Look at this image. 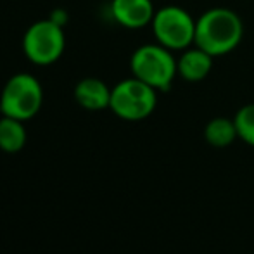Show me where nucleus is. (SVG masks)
Wrapping results in <instances>:
<instances>
[{"label": "nucleus", "instance_id": "nucleus-5", "mask_svg": "<svg viewBox=\"0 0 254 254\" xmlns=\"http://www.w3.org/2000/svg\"><path fill=\"white\" fill-rule=\"evenodd\" d=\"M151 24L157 44L170 51L187 49L195 40L194 17L178 5H166L156 10Z\"/></svg>", "mask_w": 254, "mask_h": 254}, {"label": "nucleus", "instance_id": "nucleus-11", "mask_svg": "<svg viewBox=\"0 0 254 254\" xmlns=\"http://www.w3.org/2000/svg\"><path fill=\"white\" fill-rule=\"evenodd\" d=\"M204 137H206L207 144L214 145V147H227L239 137L235 121L227 120V118H214L206 125Z\"/></svg>", "mask_w": 254, "mask_h": 254}, {"label": "nucleus", "instance_id": "nucleus-10", "mask_svg": "<svg viewBox=\"0 0 254 254\" xmlns=\"http://www.w3.org/2000/svg\"><path fill=\"white\" fill-rule=\"evenodd\" d=\"M26 144V130L23 121L3 116L0 120V149L5 152H19Z\"/></svg>", "mask_w": 254, "mask_h": 254}, {"label": "nucleus", "instance_id": "nucleus-1", "mask_svg": "<svg viewBox=\"0 0 254 254\" xmlns=\"http://www.w3.org/2000/svg\"><path fill=\"white\" fill-rule=\"evenodd\" d=\"M244 35L241 17L230 9L214 7L195 21V47L202 49L213 57L225 56L239 47Z\"/></svg>", "mask_w": 254, "mask_h": 254}, {"label": "nucleus", "instance_id": "nucleus-6", "mask_svg": "<svg viewBox=\"0 0 254 254\" xmlns=\"http://www.w3.org/2000/svg\"><path fill=\"white\" fill-rule=\"evenodd\" d=\"M64 47L66 37L63 26L54 23L51 17L31 24L23 37V51L37 66H49L56 63L63 56Z\"/></svg>", "mask_w": 254, "mask_h": 254}, {"label": "nucleus", "instance_id": "nucleus-12", "mask_svg": "<svg viewBox=\"0 0 254 254\" xmlns=\"http://www.w3.org/2000/svg\"><path fill=\"white\" fill-rule=\"evenodd\" d=\"M237 135L249 145H254V104H248L234 118Z\"/></svg>", "mask_w": 254, "mask_h": 254}, {"label": "nucleus", "instance_id": "nucleus-8", "mask_svg": "<svg viewBox=\"0 0 254 254\" xmlns=\"http://www.w3.org/2000/svg\"><path fill=\"white\" fill-rule=\"evenodd\" d=\"M74 99L88 111H102L111 104V88L99 78H85L74 87Z\"/></svg>", "mask_w": 254, "mask_h": 254}, {"label": "nucleus", "instance_id": "nucleus-7", "mask_svg": "<svg viewBox=\"0 0 254 254\" xmlns=\"http://www.w3.org/2000/svg\"><path fill=\"white\" fill-rule=\"evenodd\" d=\"M111 12L121 26L130 30L147 26L156 14L151 0H113Z\"/></svg>", "mask_w": 254, "mask_h": 254}, {"label": "nucleus", "instance_id": "nucleus-13", "mask_svg": "<svg viewBox=\"0 0 254 254\" xmlns=\"http://www.w3.org/2000/svg\"><path fill=\"white\" fill-rule=\"evenodd\" d=\"M51 19L54 23H57L59 26H64V23L67 21V14L64 12V10H54L51 14Z\"/></svg>", "mask_w": 254, "mask_h": 254}, {"label": "nucleus", "instance_id": "nucleus-2", "mask_svg": "<svg viewBox=\"0 0 254 254\" xmlns=\"http://www.w3.org/2000/svg\"><path fill=\"white\" fill-rule=\"evenodd\" d=\"M130 67L135 78L151 85L157 92L170 90L178 74V64L171 56V51L161 44L138 47L130 59Z\"/></svg>", "mask_w": 254, "mask_h": 254}, {"label": "nucleus", "instance_id": "nucleus-4", "mask_svg": "<svg viewBox=\"0 0 254 254\" xmlns=\"http://www.w3.org/2000/svg\"><path fill=\"white\" fill-rule=\"evenodd\" d=\"M157 106V90L138 78H128L111 88L109 107L127 121H138L151 116Z\"/></svg>", "mask_w": 254, "mask_h": 254}, {"label": "nucleus", "instance_id": "nucleus-3", "mask_svg": "<svg viewBox=\"0 0 254 254\" xmlns=\"http://www.w3.org/2000/svg\"><path fill=\"white\" fill-rule=\"evenodd\" d=\"M44 90L40 81L28 73H17L7 80L0 95V111L14 120H31L40 111Z\"/></svg>", "mask_w": 254, "mask_h": 254}, {"label": "nucleus", "instance_id": "nucleus-9", "mask_svg": "<svg viewBox=\"0 0 254 254\" xmlns=\"http://www.w3.org/2000/svg\"><path fill=\"white\" fill-rule=\"evenodd\" d=\"M178 74L187 81H201L213 69V56L202 49H189L177 61Z\"/></svg>", "mask_w": 254, "mask_h": 254}]
</instances>
